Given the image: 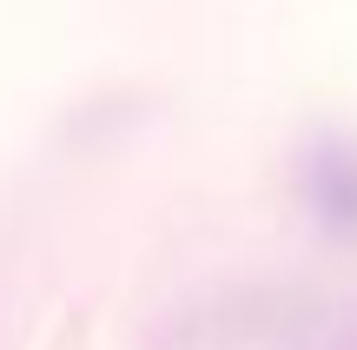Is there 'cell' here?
<instances>
[{
  "mask_svg": "<svg viewBox=\"0 0 357 350\" xmlns=\"http://www.w3.org/2000/svg\"><path fill=\"white\" fill-rule=\"evenodd\" d=\"M305 205L331 232H357V152L344 139H318L305 159Z\"/></svg>",
  "mask_w": 357,
  "mask_h": 350,
  "instance_id": "6da1fadb",
  "label": "cell"
}]
</instances>
